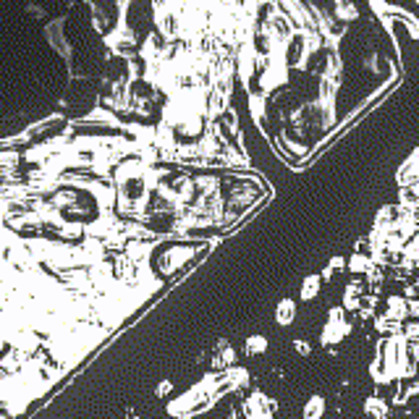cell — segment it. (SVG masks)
<instances>
[{
    "label": "cell",
    "instance_id": "1",
    "mask_svg": "<svg viewBox=\"0 0 419 419\" xmlns=\"http://www.w3.org/2000/svg\"><path fill=\"white\" fill-rule=\"evenodd\" d=\"M142 0L115 11L126 19ZM254 0H144V13L108 45L123 79L100 92L89 121L129 134L155 163L249 165L233 92Z\"/></svg>",
    "mask_w": 419,
    "mask_h": 419
},
{
    "label": "cell",
    "instance_id": "2",
    "mask_svg": "<svg viewBox=\"0 0 419 419\" xmlns=\"http://www.w3.org/2000/svg\"><path fill=\"white\" fill-rule=\"evenodd\" d=\"M399 79L391 21L375 0H254L239 84L283 160L307 163Z\"/></svg>",
    "mask_w": 419,
    "mask_h": 419
},
{
    "label": "cell",
    "instance_id": "3",
    "mask_svg": "<svg viewBox=\"0 0 419 419\" xmlns=\"http://www.w3.org/2000/svg\"><path fill=\"white\" fill-rule=\"evenodd\" d=\"M375 8L380 11L385 21H404L419 39V0H375Z\"/></svg>",
    "mask_w": 419,
    "mask_h": 419
},
{
    "label": "cell",
    "instance_id": "4",
    "mask_svg": "<svg viewBox=\"0 0 419 419\" xmlns=\"http://www.w3.org/2000/svg\"><path fill=\"white\" fill-rule=\"evenodd\" d=\"M344 335H349V323H344V312L341 309H333L330 317H327V325L323 330V344H338Z\"/></svg>",
    "mask_w": 419,
    "mask_h": 419
},
{
    "label": "cell",
    "instance_id": "5",
    "mask_svg": "<svg viewBox=\"0 0 419 419\" xmlns=\"http://www.w3.org/2000/svg\"><path fill=\"white\" fill-rule=\"evenodd\" d=\"M296 320V301L294 299H283L275 307V323L278 325H291Z\"/></svg>",
    "mask_w": 419,
    "mask_h": 419
},
{
    "label": "cell",
    "instance_id": "6",
    "mask_svg": "<svg viewBox=\"0 0 419 419\" xmlns=\"http://www.w3.org/2000/svg\"><path fill=\"white\" fill-rule=\"evenodd\" d=\"M320 291H323V275H307L301 283V299L312 301V299L320 296Z\"/></svg>",
    "mask_w": 419,
    "mask_h": 419
},
{
    "label": "cell",
    "instance_id": "7",
    "mask_svg": "<svg viewBox=\"0 0 419 419\" xmlns=\"http://www.w3.org/2000/svg\"><path fill=\"white\" fill-rule=\"evenodd\" d=\"M323 411H325V399L323 396H312L304 404V419H323Z\"/></svg>",
    "mask_w": 419,
    "mask_h": 419
},
{
    "label": "cell",
    "instance_id": "8",
    "mask_svg": "<svg viewBox=\"0 0 419 419\" xmlns=\"http://www.w3.org/2000/svg\"><path fill=\"white\" fill-rule=\"evenodd\" d=\"M409 315V309H406V301L401 296H391L388 299V317L391 320H401V317Z\"/></svg>",
    "mask_w": 419,
    "mask_h": 419
},
{
    "label": "cell",
    "instance_id": "9",
    "mask_svg": "<svg viewBox=\"0 0 419 419\" xmlns=\"http://www.w3.org/2000/svg\"><path fill=\"white\" fill-rule=\"evenodd\" d=\"M364 409H367V414L373 419H388V406H385V401L382 399H367V404H364Z\"/></svg>",
    "mask_w": 419,
    "mask_h": 419
},
{
    "label": "cell",
    "instance_id": "10",
    "mask_svg": "<svg viewBox=\"0 0 419 419\" xmlns=\"http://www.w3.org/2000/svg\"><path fill=\"white\" fill-rule=\"evenodd\" d=\"M268 349V338L265 335H251V338H246V351L249 354H262Z\"/></svg>",
    "mask_w": 419,
    "mask_h": 419
},
{
    "label": "cell",
    "instance_id": "11",
    "mask_svg": "<svg viewBox=\"0 0 419 419\" xmlns=\"http://www.w3.org/2000/svg\"><path fill=\"white\" fill-rule=\"evenodd\" d=\"M406 341H409L411 349H417L419 346V325H411L409 330H406Z\"/></svg>",
    "mask_w": 419,
    "mask_h": 419
},
{
    "label": "cell",
    "instance_id": "12",
    "mask_svg": "<svg viewBox=\"0 0 419 419\" xmlns=\"http://www.w3.org/2000/svg\"><path fill=\"white\" fill-rule=\"evenodd\" d=\"M294 349H296V354H301V356H307L309 351H312L307 341H301V338H296V341H294Z\"/></svg>",
    "mask_w": 419,
    "mask_h": 419
}]
</instances>
